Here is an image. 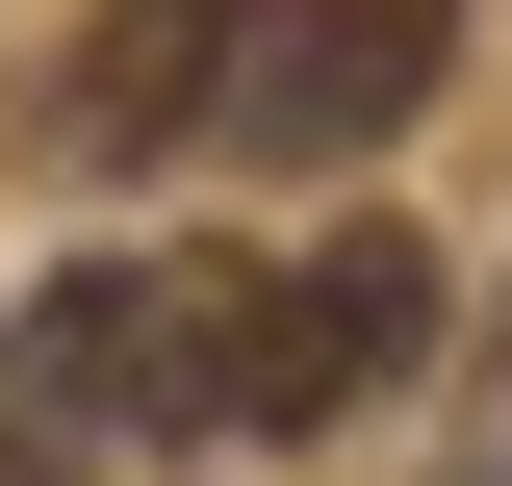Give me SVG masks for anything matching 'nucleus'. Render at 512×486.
Here are the masks:
<instances>
[{
  "instance_id": "1",
  "label": "nucleus",
  "mask_w": 512,
  "mask_h": 486,
  "mask_svg": "<svg viewBox=\"0 0 512 486\" xmlns=\"http://www.w3.org/2000/svg\"><path fill=\"white\" fill-rule=\"evenodd\" d=\"M0 410L26 435H231V256H77V282H26L0 307Z\"/></svg>"
},
{
  "instance_id": "2",
  "label": "nucleus",
  "mask_w": 512,
  "mask_h": 486,
  "mask_svg": "<svg viewBox=\"0 0 512 486\" xmlns=\"http://www.w3.org/2000/svg\"><path fill=\"white\" fill-rule=\"evenodd\" d=\"M436 333H461V282H436V231H308V256H231V435H359L384 384H436Z\"/></svg>"
}]
</instances>
